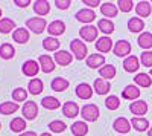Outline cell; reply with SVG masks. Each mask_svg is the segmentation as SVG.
Segmentation results:
<instances>
[{
    "mask_svg": "<svg viewBox=\"0 0 152 136\" xmlns=\"http://www.w3.org/2000/svg\"><path fill=\"white\" fill-rule=\"evenodd\" d=\"M70 51L72 54L75 55L76 60H84V58H88V51H87V46L84 41H81L79 38H75L70 41Z\"/></svg>",
    "mask_w": 152,
    "mask_h": 136,
    "instance_id": "6da1fadb",
    "label": "cell"
},
{
    "mask_svg": "<svg viewBox=\"0 0 152 136\" xmlns=\"http://www.w3.org/2000/svg\"><path fill=\"white\" fill-rule=\"evenodd\" d=\"M26 26L34 34H41L43 31H46V28L49 26V24H47V21L43 17H32V18H29L26 21Z\"/></svg>",
    "mask_w": 152,
    "mask_h": 136,
    "instance_id": "7a4b0ae2",
    "label": "cell"
},
{
    "mask_svg": "<svg viewBox=\"0 0 152 136\" xmlns=\"http://www.w3.org/2000/svg\"><path fill=\"white\" fill-rule=\"evenodd\" d=\"M81 116H82L85 121L94 122V121L99 118V107H97L96 104H85V106L81 109Z\"/></svg>",
    "mask_w": 152,
    "mask_h": 136,
    "instance_id": "3957f363",
    "label": "cell"
},
{
    "mask_svg": "<svg viewBox=\"0 0 152 136\" xmlns=\"http://www.w3.org/2000/svg\"><path fill=\"white\" fill-rule=\"evenodd\" d=\"M97 32L99 29L93 24H84V26L79 29V35L84 41H94L97 38Z\"/></svg>",
    "mask_w": 152,
    "mask_h": 136,
    "instance_id": "277c9868",
    "label": "cell"
},
{
    "mask_svg": "<svg viewBox=\"0 0 152 136\" xmlns=\"http://www.w3.org/2000/svg\"><path fill=\"white\" fill-rule=\"evenodd\" d=\"M21 70L26 77H37V73L41 70L40 63H37L35 60H26L21 66Z\"/></svg>",
    "mask_w": 152,
    "mask_h": 136,
    "instance_id": "5b68a950",
    "label": "cell"
},
{
    "mask_svg": "<svg viewBox=\"0 0 152 136\" xmlns=\"http://www.w3.org/2000/svg\"><path fill=\"white\" fill-rule=\"evenodd\" d=\"M21 113H23L24 119H29V121L35 119L37 115H38V106H37V103H34V101L24 103V106L21 109Z\"/></svg>",
    "mask_w": 152,
    "mask_h": 136,
    "instance_id": "8992f818",
    "label": "cell"
},
{
    "mask_svg": "<svg viewBox=\"0 0 152 136\" xmlns=\"http://www.w3.org/2000/svg\"><path fill=\"white\" fill-rule=\"evenodd\" d=\"M113 52L116 54L117 57H126L131 52V43L126 41V40H119V41H116V44H114Z\"/></svg>",
    "mask_w": 152,
    "mask_h": 136,
    "instance_id": "52a82bcc",
    "label": "cell"
},
{
    "mask_svg": "<svg viewBox=\"0 0 152 136\" xmlns=\"http://www.w3.org/2000/svg\"><path fill=\"white\" fill-rule=\"evenodd\" d=\"M129 110L132 115H137L138 118H143V115H146V112H148V103H145L142 100H137V101L129 104Z\"/></svg>",
    "mask_w": 152,
    "mask_h": 136,
    "instance_id": "ba28073f",
    "label": "cell"
},
{
    "mask_svg": "<svg viewBox=\"0 0 152 136\" xmlns=\"http://www.w3.org/2000/svg\"><path fill=\"white\" fill-rule=\"evenodd\" d=\"M38 63H40V67L44 73H50L53 69H55V61L53 58L50 55H40V58H38Z\"/></svg>",
    "mask_w": 152,
    "mask_h": 136,
    "instance_id": "9c48e42d",
    "label": "cell"
},
{
    "mask_svg": "<svg viewBox=\"0 0 152 136\" xmlns=\"http://www.w3.org/2000/svg\"><path fill=\"white\" fill-rule=\"evenodd\" d=\"M94 18H96V14L93 12V9L85 8V9H79L78 12H76V20L82 21V23H85V24H90Z\"/></svg>",
    "mask_w": 152,
    "mask_h": 136,
    "instance_id": "30bf717a",
    "label": "cell"
},
{
    "mask_svg": "<svg viewBox=\"0 0 152 136\" xmlns=\"http://www.w3.org/2000/svg\"><path fill=\"white\" fill-rule=\"evenodd\" d=\"M76 95L79 96V100H90L93 96V89L90 84L87 83H81L76 86Z\"/></svg>",
    "mask_w": 152,
    "mask_h": 136,
    "instance_id": "8fae6325",
    "label": "cell"
},
{
    "mask_svg": "<svg viewBox=\"0 0 152 136\" xmlns=\"http://www.w3.org/2000/svg\"><path fill=\"white\" fill-rule=\"evenodd\" d=\"M47 31L50 34V37H58L61 34H64L66 31V24L62 20H55L52 23H49V26H47Z\"/></svg>",
    "mask_w": 152,
    "mask_h": 136,
    "instance_id": "7c38bea8",
    "label": "cell"
},
{
    "mask_svg": "<svg viewBox=\"0 0 152 136\" xmlns=\"http://www.w3.org/2000/svg\"><path fill=\"white\" fill-rule=\"evenodd\" d=\"M93 90H96V93H99V95H107L111 90V84H110V81H107L104 78H97L93 83Z\"/></svg>",
    "mask_w": 152,
    "mask_h": 136,
    "instance_id": "4fadbf2b",
    "label": "cell"
},
{
    "mask_svg": "<svg viewBox=\"0 0 152 136\" xmlns=\"http://www.w3.org/2000/svg\"><path fill=\"white\" fill-rule=\"evenodd\" d=\"M122 96L125 100H129V101H137V98L140 96V89L134 84H129L122 90Z\"/></svg>",
    "mask_w": 152,
    "mask_h": 136,
    "instance_id": "5bb4252c",
    "label": "cell"
},
{
    "mask_svg": "<svg viewBox=\"0 0 152 136\" xmlns=\"http://www.w3.org/2000/svg\"><path fill=\"white\" fill-rule=\"evenodd\" d=\"M104 64H105V57L100 54H91L87 58V66L90 69H97V67L100 69Z\"/></svg>",
    "mask_w": 152,
    "mask_h": 136,
    "instance_id": "9a60e30c",
    "label": "cell"
},
{
    "mask_svg": "<svg viewBox=\"0 0 152 136\" xmlns=\"http://www.w3.org/2000/svg\"><path fill=\"white\" fill-rule=\"evenodd\" d=\"M100 12H102L104 17H108V20H110V18L117 17L119 8H117V5H114L111 2H107V3H104L102 6H100Z\"/></svg>",
    "mask_w": 152,
    "mask_h": 136,
    "instance_id": "2e32d148",
    "label": "cell"
},
{
    "mask_svg": "<svg viewBox=\"0 0 152 136\" xmlns=\"http://www.w3.org/2000/svg\"><path fill=\"white\" fill-rule=\"evenodd\" d=\"M96 49L102 54L110 52L111 49H114L113 47V40L110 38V37H100V38H97V41H96Z\"/></svg>",
    "mask_w": 152,
    "mask_h": 136,
    "instance_id": "e0dca14e",
    "label": "cell"
},
{
    "mask_svg": "<svg viewBox=\"0 0 152 136\" xmlns=\"http://www.w3.org/2000/svg\"><path fill=\"white\" fill-rule=\"evenodd\" d=\"M138 67H140V61L135 55H129L123 60V69L126 72H137Z\"/></svg>",
    "mask_w": 152,
    "mask_h": 136,
    "instance_id": "ac0fdd59",
    "label": "cell"
},
{
    "mask_svg": "<svg viewBox=\"0 0 152 136\" xmlns=\"http://www.w3.org/2000/svg\"><path fill=\"white\" fill-rule=\"evenodd\" d=\"M12 40L17 41L18 44H24L29 41V31L26 28H18L12 32Z\"/></svg>",
    "mask_w": 152,
    "mask_h": 136,
    "instance_id": "d6986e66",
    "label": "cell"
},
{
    "mask_svg": "<svg viewBox=\"0 0 152 136\" xmlns=\"http://www.w3.org/2000/svg\"><path fill=\"white\" fill-rule=\"evenodd\" d=\"M114 130L116 132H119V133H128L129 130H131V121H128L126 118H123V116H120V118H117L116 121H114Z\"/></svg>",
    "mask_w": 152,
    "mask_h": 136,
    "instance_id": "ffe728a7",
    "label": "cell"
},
{
    "mask_svg": "<svg viewBox=\"0 0 152 136\" xmlns=\"http://www.w3.org/2000/svg\"><path fill=\"white\" fill-rule=\"evenodd\" d=\"M73 60V55L67 51H58L55 52V63L59 66H69Z\"/></svg>",
    "mask_w": 152,
    "mask_h": 136,
    "instance_id": "44dd1931",
    "label": "cell"
},
{
    "mask_svg": "<svg viewBox=\"0 0 152 136\" xmlns=\"http://www.w3.org/2000/svg\"><path fill=\"white\" fill-rule=\"evenodd\" d=\"M34 11L37 16H47L50 12V3L46 2V0H37V2H34Z\"/></svg>",
    "mask_w": 152,
    "mask_h": 136,
    "instance_id": "7402d4cb",
    "label": "cell"
},
{
    "mask_svg": "<svg viewBox=\"0 0 152 136\" xmlns=\"http://www.w3.org/2000/svg\"><path fill=\"white\" fill-rule=\"evenodd\" d=\"M79 113V106L73 103V101H67L64 106H62V115L67 118H75Z\"/></svg>",
    "mask_w": 152,
    "mask_h": 136,
    "instance_id": "603a6c76",
    "label": "cell"
},
{
    "mask_svg": "<svg viewBox=\"0 0 152 136\" xmlns=\"http://www.w3.org/2000/svg\"><path fill=\"white\" fill-rule=\"evenodd\" d=\"M59 44L61 43H59V40L56 38V37H46V38L43 40V47L49 52H58Z\"/></svg>",
    "mask_w": 152,
    "mask_h": 136,
    "instance_id": "cb8c5ba5",
    "label": "cell"
},
{
    "mask_svg": "<svg viewBox=\"0 0 152 136\" xmlns=\"http://www.w3.org/2000/svg\"><path fill=\"white\" fill-rule=\"evenodd\" d=\"M15 21L12 18H8V17H3L0 18V34H9L12 31H15Z\"/></svg>",
    "mask_w": 152,
    "mask_h": 136,
    "instance_id": "d4e9b609",
    "label": "cell"
},
{
    "mask_svg": "<svg viewBox=\"0 0 152 136\" xmlns=\"http://www.w3.org/2000/svg\"><path fill=\"white\" fill-rule=\"evenodd\" d=\"M70 130H72V133L75 136H85L88 133V126L85 124L84 121H76V122L72 124Z\"/></svg>",
    "mask_w": 152,
    "mask_h": 136,
    "instance_id": "484cf974",
    "label": "cell"
},
{
    "mask_svg": "<svg viewBox=\"0 0 152 136\" xmlns=\"http://www.w3.org/2000/svg\"><path fill=\"white\" fill-rule=\"evenodd\" d=\"M151 5H152V3H149V2H138V3L135 5L137 16L140 17V18H142V17H149V16H151V11H152Z\"/></svg>",
    "mask_w": 152,
    "mask_h": 136,
    "instance_id": "4316f807",
    "label": "cell"
},
{
    "mask_svg": "<svg viewBox=\"0 0 152 136\" xmlns=\"http://www.w3.org/2000/svg\"><path fill=\"white\" fill-rule=\"evenodd\" d=\"M44 89V84L40 78H32L28 84V90L32 93V95H40Z\"/></svg>",
    "mask_w": 152,
    "mask_h": 136,
    "instance_id": "83f0119b",
    "label": "cell"
},
{
    "mask_svg": "<svg viewBox=\"0 0 152 136\" xmlns=\"http://www.w3.org/2000/svg\"><path fill=\"white\" fill-rule=\"evenodd\" d=\"M137 43L142 49H151L152 47V34L151 32H142L137 38Z\"/></svg>",
    "mask_w": 152,
    "mask_h": 136,
    "instance_id": "f1b7e54d",
    "label": "cell"
},
{
    "mask_svg": "<svg viewBox=\"0 0 152 136\" xmlns=\"http://www.w3.org/2000/svg\"><path fill=\"white\" fill-rule=\"evenodd\" d=\"M128 29L131 32H142L145 29V21L140 17H131L128 21Z\"/></svg>",
    "mask_w": 152,
    "mask_h": 136,
    "instance_id": "f546056e",
    "label": "cell"
},
{
    "mask_svg": "<svg viewBox=\"0 0 152 136\" xmlns=\"http://www.w3.org/2000/svg\"><path fill=\"white\" fill-rule=\"evenodd\" d=\"M131 126L137 130V132H146L149 129V121L146 118H138V116H134L131 119Z\"/></svg>",
    "mask_w": 152,
    "mask_h": 136,
    "instance_id": "4dcf8cb0",
    "label": "cell"
},
{
    "mask_svg": "<svg viewBox=\"0 0 152 136\" xmlns=\"http://www.w3.org/2000/svg\"><path fill=\"white\" fill-rule=\"evenodd\" d=\"M134 81L137 84V87H149V86L152 84V78L149 73H137V75L134 77Z\"/></svg>",
    "mask_w": 152,
    "mask_h": 136,
    "instance_id": "1f68e13d",
    "label": "cell"
},
{
    "mask_svg": "<svg viewBox=\"0 0 152 136\" xmlns=\"http://www.w3.org/2000/svg\"><path fill=\"white\" fill-rule=\"evenodd\" d=\"M69 81L66 78H62V77H58L55 80H52V83H50V87H52V90L55 92H64L67 87H69Z\"/></svg>",
    "mask_w": 152,
    "mask_h": 136,
    "instance_id": "d6a6232c",
    "label": "cell"
},
{
    "mask_svg": "<svg viewBox=\"0 0 152 136\" xmlns=\"http://www.w3.org/2000/svg\"><path fill=\"white\" fill-rule=\"evenodd\" d=\"M11 130L14 132V133H24V129H26V121H24V118H14L11 121V124H9Z\"/></svg>",
    "mask_w": 152,
    "mask_h": 136,
    "instance_id": "836d02e7",
    "label": "cell"
},
{
    "mask_svg": "<svg viewBox=\"0 0 152 136\" xmlns=\"http://www.w3.org/2000/svg\"><path fill=\"white\" fill-rule=\"evenodd\" d=\"M41 106L44 109H47V110H56V109H59L61 103H59V100H56L55 96H44L41 100Z\"/></svg>",
    "mask_w": 152,
    "mask_h": 136,
    "instance_id": "e575fe53",
    "label": "cell"
},
{
    "mask_svg": "<svg viewBox=\"0 0 152 136\" xmlns=\"http://www.w3.org/2000/svg\"><path fill=\"white\" fill-rule=\"evenodd\" d=\"M18 110V104L12 101H5L0 104V113L2 115H12Z\"/></svg>",
    "mask_w": 152,
    "mask_h": 136,
    "instance_id": "d590c367",
    "label": "cell"
},
{
    "mask_svg": "<svg viewBox=\"0 0 152 136\" xmlns=\"http://www.w3.org/2000/svg\"><path fill=\"white\" fill-rule=\"evenodd\" d=\"M14 55H15V49L11 43H3L0 46V57L3 60H11Z\"/></svg>",
    "mask_w": 152,
    "mask_h": 136,
    "instance_id": "8d00e7d4",
    "label": "cell"
},
{
    "mask_svg": "<svg viewBox=\"0 0 152 136\" xmlns=\"http://www.w3.org/2000/svg\"><path fill=\"white\" fill-rule=\"evenodd\" d=\"M99 75L108 81V80L116 77V67H114L113 64H105V66H102L99 69Z\"/></svg>",
    "mask_w": 152,
    "mask_h": 136,
    "instance_id": "74e56055",
    "label": "cell"
},
{
    "mask_svg": "<svg viewBox=\"0 0 152 136\" xmlns=\"http://www.w3.org/2000/svg\"><path fill=\"white\" fill-rule=\"evenodd\" d=\"M97 29L102 31L107 35H110L114 31V23L111 20H108V18H102V20H99V23H97Z\"/></svg>",
    "mask_w": 152,
    "mask_h": 136,
    "instance_id": "f35d334b",
    "label": "cell"
},
{
    "mask_svg": "<svg viewBox=\"0 0 152 136\" xmlns=\"http://www.w3.org/2000/svg\"><path fill=\"white\" fill-rule=\"evenodd\" d=\"M12 98L15 103H23L28 100V90H24L23 87H17L12 90Z\"/></svg>",
    "mask_w": 152,
    "mask_h": 136,
    "instance_id": "ab89813d",
    "label": "cell"
},
{
    "mask_svg": "<svg viewBox=\"0 0 152 136\" xmlns=\"http://www.w3.org/2000/svg\"><path fill=\"white\" fill-rule=\"evenodd\" d=\"M105 107L110 109V110H116V109L120 107V100L116 95H111V96H108L105 100Z\"/></svg>",
    "mask_w": 152,
    "mask_h": 136,
    "instance_id": "60d3db41",
    "label": "cell"
},
{
    "mask_svg": "<svg viewBox=\"0 0 152 136\" xmlns=\"http://www.w3.org/2000/svg\"><path fill=\"white\" fill-rule=\"evenodd\" d=\"M49 129H50V132L62 133V132L67 129V126H66L62 121H58V119H56V121H52V122H50V124H49Z\"/></svg>",
    "mask_w": 152,
    "mask_h": 136,
    "instance_id": "b9f144b4",
    "label": "cell"
},
{
    "mask_svg": "<svg viewBox=\"0 0 152 136\" xmlns=\"http://www.w3.org/2000/svg\"><path fill=\"white\" fill-rule=\"evenodd\" d=\"M140 63H142L143 66L152 69V51H145V52L140 55Z\"/></svg>",
    "mask_w": 152,
    "mask_h": 136,
    "instance_id": "7bdbcfd3",
    "label": "cell"
},
{
    "mask_svg": "<svg viewBox=\"0 0 152 136\" xmlns=\"http://www.w3.org/2000/svg\"><path fill=\"white\" fill-rule=\"evenodd\" d=\"M117 8L122 12H129V11H132L134 3L131 2V0H119V2H117Z\"/></svg>",
    "mask_w": 152,
    "mask_h": 136,
    "instance_id": "ee69618b",
    "label": "cell"
},
{
    "mask_svg": "<svg viewBox=\"0 0 152 136\" xmlns=\"http://www.w3.org/2000/svg\"><path fill=\"white\" fill-rule=\"evenodd\" d=\"M72 5L70 0H55V6L58 9H69Z\"/></svg>",
    "mask_w": 152,
    "mask_h": 136,
    "instance_id": "f6af8a7d",
    "label": "cell"
},
{
    "mask_svg": "<svg viewBox=\"0 0 152 136\" xmlns=\"http://www.w3.org/2000/svg\"><path fill=\"white\" fill-rule=\"evenodd\" d=\"M84 5H87L88 8H96L100 5L99 0H84Z\"/></svg>",
    "mask_w": 152,
    "mask_h": 136,
    "instance_id": "bcb514c9",
    "label": "cell"
},
{
    "mask_svg": "<svg viewBox=\"0 0 152 136\" xmlns=\"http://www.w3.org/2000/svg\"><path fill=\"white\" fill-rule=\"evenodd\" d=\"M14 3L17 6H20V8H26L28 5H31V0H15Z\"/></svg>",
    "mask_w": 152,
    "mask_h": 136,
    "instance_id": "7dc6e473",
    "label": "cell"
},
{
    "mask_svg": "<svg viewBox=\"0 0 152 136\" xmlns=\"http://www.w3.org/2000/svg\"><path fill=\"white\" fill-rule=\"evenodd\" d=\"M20 136H37V133H35V132H24V133H21Z\"/></svg>",
    "mask_w": 152,
    "mask_h": 136,
    "instance_id": "c3c4849f",
    "label": "cell"
},
{
    "mask_svg": "<svg viewBox=\"0 0 152 136\" xmlns=\"http://www.w3.org/2000/svg\"><path fill=\"white\" fill-rule=\"evenodd\" d=\"M148 136H152V127H151V129L148 130Z\"/></svg>",
    "mask_w": 152,
    "mask_h": 136,
    "instance_id": "681fc988",
    "label": "cell"
},
{
    "mask_svg": "<svg viewBox=\"0 0 152 136\" xmlns=\"http://www.w3.org/2000/svg\"><path fill=\"white\" fill-rule=\"evenodd\" d=\"M40 136H52V135H50V133H41Z\"/></svg>",
    "mask_w": 152,
    "mask_h": 136,
    "instance_id": "f907efd6",
    "label": "cell"
},
{
    "mask_svg": "<svg viewBox=\"0 0 152 136\" xmlns=\"http://www.w3.org/2000/svg\"><path fill=\"white\" fill-rule=\"evenodd\" d=\"M149 75H151V78H152V69H151V72H149Z\"/></svg>",
    "mask_w": 152,
    "mask_h": 136,
    "instance_id": "816d5d0a",
    "label": "cell"
},
{
    "mask_svg": "<svg viewBox=\"0 0 152 136\" xmlns=\"http://www.w3.org/2000/svg\"><path fill=\"white\" fill-rule=\"evenodd\" d=\"M0 17H2V9H0Z\"/></svg>",
    "mask_w": 152,
    "mask_h": 136,
    "instance_id": "f5cc1de1",
    "label": "cell"
},
{
    "mask_svg": "<svg viewBox=\"0 0 152 136\" xmlns=\"http://www.w3.org/2000/svg\"><path fill=\"white\" fill-rule=\"evenodd\" d=\"M0 129H2V124H0Z\"/></svg>",
    "mask_w": 152,
    "mask_h": 136,
    "instance_id": "db71d44e",
    "label": "cell"
}]
</instances>
